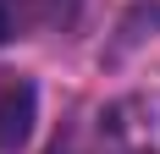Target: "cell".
I'll return each mask as SVG.
<instances>
[{
  "mask_svg": "<svg viewBox=\"0 0 160 154\" xmlns=\"http://www.w3.org/2000/svg\"><path fill=\"white\" fill-rule=\"evenodd\" d=\"M11 28H17V22H11V11H6V0H0V44L11 39Z\"/></svg>",
  "mask_w": 160,
  "mask_h": 154,
  "instance_id": "obj_3",
  "label": "cell"
},
{
  "mask_svg": "<svg viewBox=\"0 0 160 154\" xmlns=\"http://www.w3.org/2000/svg\"><path fill=\"white\" fill-rule=\"evenodd\" d=\"M33 110H39L33 83H0V154H11V149H22V143H28Z\"/></svg>",
  "mask_w": 160,
  "mask_h": 154,
  "instance_id": "obj_1",
  "label": "cell"
},
{
  "mask_svg": "<svg viewBox=\"0 0 160 154\" xmlns=\"http://www.w3.org/2000/svg\"><path fill=\"white\" fill-rule=\"evenodd\" d=\"M33 17H39L44 28H66V22L78 17V0H33Z\"/></svg>",
  "mask_w": 160,
  "mask_h": 154,
  "instance_id": "obj_2",
  "label": "cell"
}]
</instances>
